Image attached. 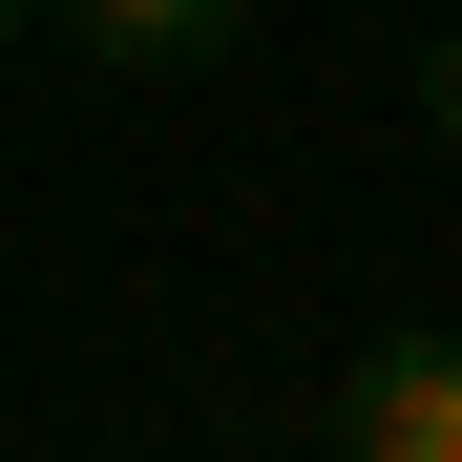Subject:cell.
Segmentation results:
<instances>
[{
  "mask_svg": "<svg viewBox=\"0 0 462 462\" xmlns=\"http://www.w3.org/2000/svg\"><path fill=\"white\" fill-rule=\"evenodd\" d=\"M0 63H22V0H0Z\"/></svg>",
  "mask_w": 462,
  "mask_h": 462,
  "instance_id": "cell-4",
  "label": "cell"
},
{
  "mask_svg": "<svg viewBox=\"0 0 462 462\" xmlns=\"http://www.w3.org/2000/svg\"><path fill=\"white\" fill-rule=\"evenodd\" d=\"M420 126H441V147H462V22H441V63H420Z\"/></svg>",
  "mask_w": 462,
  "mask_h": 462,
  "instance_id": "cell-3",
  "label": "cell"
},
{
  "mask_svg": "<svg viewBox=\"0 0 462 462\" xmlns=\"http://www.w3.org/2000/svg\"><path fill=\"white\" fill-rule=\"evenodd\" d=\"M63 42L126 63V85H169V63H231V42H253V0H63Z\"/></svg>",
  "mask_w": 462,
  "mask_h": 462,
  "instance_id": "cell-2",
  "label": "cell"
},
{
  "mask_svg": "<svg viewBox=\"0 0 462 462\" xmlns=\"http://www.w3.org/2000/svg\"><path fill=\"white\" fill-rule=\"evenodd\" d=\"M337 441H357V462H462V337H357Z\"/></svg>",
  "mask_w": 462,
  "mask_h": 462,
  "instance_id": "cell-1",
  "label": "cell"
}]
</instances>
